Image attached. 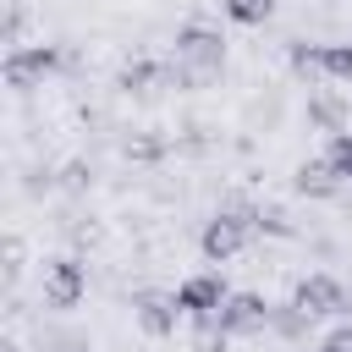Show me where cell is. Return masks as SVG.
Instances as JSON below:
<instances>
[{"label":"cell","mask_w":352,"mask_h":352,"mask_svg":"<svg viewBox=\"0 0 352 352\" xmlns=\"http://www.w3.org/2000/svg\"><path fill=\"white\" fill-rule=\"evenodd\" d=\"M220 66H226V38H220V28L187 22V28L176 33V72H182L187 82H209Z\"/></svg>","instance_id":"6da1fadb"},{"label":"cell","mask_w":352,"mask_h":352,"mask_svg":"<svg viewBox=\"0 0 352 352\" xmlns=\"http://www.w3.org/2000/svg\"><path fill=\"white\" fill-rule=\"evenodd\" d=\"M292 182H297V192H308V198H330L336 187H346V182L336 176V165H330L324 154H319V160H302Z\"/></svg>","instance_id":"30bf717a"},{"label":"cell","mask_w":352,"mask_h":352,"mask_svg":"<svg viewBox=\"0 0 352 352\" xmlns=\"http://www.w3.org/2000/svg\"><path fill=\"white\" fill-rule=\"evenodd\" d=\"M60 352H82V346H77V341H66V346H60Z\"/></svg>","instance_id":"9a60e30c"},{"label":"cell","mask_w":352,"mask_h":352,"mask_svg":"<svg viewBox=\"0 0 352 352\" xmlns=\"http://www.w3.org/2000/svg\"><path fill=\"white\" fill-rule=\"evenodd\" d=\"M319 352H352V324H336V330L319 341Z\"/></svg>","instance_id":"5bb4252c"},{"label":"cell","mask_w":352,"mask_h":352,"mask_svg":"<svg viewBox=\"0 0 352 352\" xmlns=\"http://www.w3.org/2000/svg\"><path fill=\"white\" fill-rule=\"evenodd\" d=\"M226 297H231V286H226V275H220V270H198V275H187V280L176 286L182 314H187V319H198V324H209V319L226 308Z\"/></svg>","instance_id":"277c9868"},{"label":"cell","mask_w":352,"mask_h":352,"mask_svg":"<svg viewBox=\"0 0 352 352\" xmlns=\"http://www.w3.org/2000/svg\"><path fill=\"white\" fill-rule=\"evenodd\" d=\"M292 302L308 308L314 319H336V314H346V286L336 275H302L292 286Z\"/></svg>","instance_id":"ba28073f"},{"label":"cell","mask_w":352,"mask_h":352,"mask_svg":"<svg viewBox=\"0 0 352 352\" xmlns=\"http://www.w3.org/2000/svg\"><path fill=\"white\" fill-rule=\"evenodd\" d=\"M324 160L336 165V176H341V182H352V132H330Z\"/></svg>","instance_id":"7c38bea8"},{"label":"cell","mask_w":352,"mask_h":352,"mask_svg":"<svg viewBox=\"0 0 352 352\" xmlns=\"http://www.w3.org/2000/svg\"><path fill=\"white\" fill-rule=\"evenodd\" d=\"M88 297V270L77 258H50L44 264V302L50 308H77Z\"/></svg>","instance_id":"52a82bcc"},{"label":"cell","mask_w":352,"mask_h":352,"mask_svg":"<svg viewBox=\"0 0 352 352\" xmlns=\"http://www.w3.org/2000/svg\"><path fill=\"white\" fill-rule=\"evenodd\" d=\"M220 11L236 22V28H258L275 16V0H220Z\"/></svg>","instance_id":"8fae6325"},{"label":"cell","mask_w":352,"mask_h":352,"mask_svg":"<svg viewBox=\"0 0 352 352\" xmlns=\"http://www.w3.org/2000/svg\"><path fill=\"white\" fill-rule=\"evenodd\" d=\"M308 324H314V314L297 308V302H286V308H275V324H270V330H280V336H308Z\"/></svg>","instance_id":"4fadbf2b"},{"label":"cell","mask_w":352,"mask_h":352,"mask_svg":"<svg viewBox=\"0 0 352 352\" xmlns=\"http://www.w3.org/2000/svg\"><path fill=\"white\" fill-rule=\"evenodd\" d=\"M292 66L319 72L330 82H352V38H341V44H292Z\"/></svg>","instance_id":"8992f818"},{"label":"cell","mask_w":352,"mask_h":352,"mask_svg":"<svg viewBox=\"0 0 352 352\" xmlns=\"http://www.w3.org/2000/svg\"><path fill=\"white\" fill-rule=\"evenodd\" d=\"M132 314H138V324L148 336H176V324L187 319L182 302H176V292H138L132 297Z\"/></svg>","instance_id":"9c48e42d"},{"label":"cell","mask_w":352,"mask_h":352,"mask_svg":"<svg viewBox=\"0 0 352 352\" xmlns=\"http://www.w3.org/2000/svg\"><path fill=\"white\" fill-rule=\"evenodd\" d=\"M253 231H258V214H253V209H220L214 220H204L198 248H204L209 264H226V258H236V253L253 242Z\"/></svg>","instance_id":"7a4b0ae2"},{"label":"cell","mask_w":352,"mask_h":352,"mask_svg":"<svg viewBox=\"0 0 352 352\" xmlns=\"http://www.w3.org/2000/svg\"><path fill=\"white\" fill-rule=\"evenodd\" d=\"M214 324L226 330V341H248V336H264L275 324V308L258 297V292H231L226 308L214 314Z\"/></svg>","instance_id":"3957f363"},{"label":"cell","mask_w":352,"mask_h":352,"mask_svg":"<svg viewBox=\"0 0 352 352\" xmlns=\"http://www.w3.org/2000/svg\"><path fill=\"white\" fill-rule=\"evenodd\" d=\"M50 72H60V50L55 44H16V50H6V82L11 88H38Z\"/></svg>","instance_id":"5b68a950"}]
</instances>
